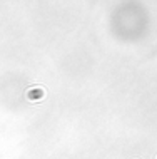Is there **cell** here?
<instances>
[{"label":"cell","mask_w":157,"mask_h":159,"mask_svg":"<svg viewBox=\"0 0 157 159\" xmlns=\"http://www.w3.org/2000/svg\"><path fill=\"white\" fill-rule=\"evenodd\" d=\"M44 94H45L44 89H40V87L37 89V87H35V89H30V91L27 92V97L30 99V101H37V99H42V97H44Z\"/></svg>","instance_id":"1"}]
</instances>
